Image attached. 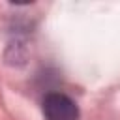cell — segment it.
Returning <instances> with one entry per match:
<instances>
[{"label": "cell", "instance_id": "6da1fadb", "mask_svg": "<svg viewBox=\"0 0 120 120\" xmlns=\"http://www.w3.org/2000/svg\"><path fill=\"white\" fill-rule=\"evenodd\" d=\"M45 120H79V107L75 101L60 92H51L43 99Z\"/></svg>", "mask_w": 120, "mask_h": 120}]
</instances>
